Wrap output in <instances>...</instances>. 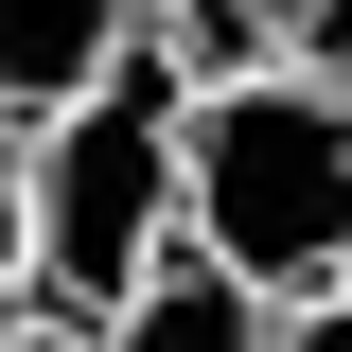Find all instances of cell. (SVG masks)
Here are the masks:
<instances>
[{"label": "cell", "instance_id": "3", "mask_svg": "<svg viewBox=\"0 0 352 352\" xmlns=\"http://www.w3.org/2000/svg\"><path fill=\"white\" fill-rule=\"evenodd\" d=\"M106 352H282V300H264V282H229V264L194 247V229H176V247L124 282Z\"/></svg>", "mask_w": 352, "mask_h": 352}, {"label": "cell", "instance_id": "1", "mask_svg": "<svg viewBox=\"0 0 352 352\" xmlns=\"http://www.w3.org/2000/svg\"><path fill=\"white\" fill-rule=\"evenodd\" d=\"M176 229L264 300L352 282V88H317V71L194 88L176 106Z\"/></svg>", "mask_w": 352, "mask_h": 352}, {"label": "cell", "instance_id": "5", "mask_svg": "<svg viewBox=\"0 0 352 352\" xmlns=\"http://www.w3.org/2000/svg\"><path fill=\"white\" fill-rule=\"evenodd\" d=\"M141 36L176 53V88H247L282 71V0H141Z\"/></svg>", "mask_w": 352, "mask_h": 352}, {"label": "cell", "instance_id": "9", "mask_svg": "<svg viewBox=\"0 0 352 352\" xmlns=\"http://www.w3.org/2000/svg\"><path fill=\"white\" fill-rule=\"evenodd\" d=\"M282 352H352V282H317V300H282Z\"/></svg>", "mask_w": 352, "mask_h": 352}, {"label": "cell", "instance_id": "2", "mask_svg": "<svg viewBox=\"0 0 352 352\" xmlns=\"http://www.w3.org/2000/svg\"><path fill=\"white\" fill-rule=\"evenodd\" d=\"M176 53L124 36L106 53V88L88 106H53L36 141H18V212H36V300L71 317H124V282L176 247Z\"/></svg>", "mask_w": 352, "mask_h": 352}, {"label": "cell", "instance_id": "7", "mask_svg": "<svg viewBox=\"0 0 352 352\" xmlns=\"http://www.w3.org/2000/svg\"><path fill=\"white\" fill-rule=\"evenodd\" d=\"M36 300V212H18V141H0V317Z\"/></svg>", "mask_w": 352, "mask_h": 352}, {"label": "cell", "instance_id": "8", "mask_svg": "<svg viewBox=\"0 0 352 352\" xmlns=\"http://www.w3.org/2000/svg\"><path fill=\"white\" fill-rule=\"evenodd\" d=\"M0 352H106V317H71V300H18V317H0Z\"/></svg>", "mask_w": 352, "mask_h": 352}, {"label": "cell", "instance_id": "4", "mask_svg": "<svg viewBox=\"0 0 352 352\" xmlns=\"http://www.w3.org/2000/svg\"><path fill=\"white\" fill-rule=\"evenodd\" d=\"M124 36H141V0H0V141H36L53 106H88Z\"/></svg>", "mask_w": 352, "mask_h": 352}, {"label": "cell", "instance_id": "6", "mask_svg": "<svg viewBox=\"0 0 352 352\" xmlns=\"http://www.w3.org/2000/svg\"><path fill=\"white\" fill-rule=\"evenodd\" d=\"M282 71H317V88H352V0H282Z\"/></svg>", "mask_w": 352, "mask_h": 352}]
</instances>
